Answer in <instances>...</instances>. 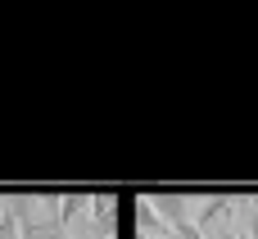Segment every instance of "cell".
Masks as SVG:
<instances>
[{"instance_id": "6da1fadb", "label": "cell", "mask_w": 258, "mask_h": 239, "mask_svg": "<svg viewBox=\"0 0 258 239\" xmlns=\"http://www.w3.org/2000/svg\"><path fill=\"white\" fill-rule=\"evenodd\" d=\"M113 208H118V199L113 194H91V226L82 230V235L91 239H113Z\"/></svg>"}, {"instance_id": "7a4b0ae2", "label": "cell", "mask_w": 258, "mask_h": 239, "mask_svg": "<svg viewBox=\"0 0 258 239\" xmlns=\"http://www.w3.org/2000/svg\"><path fill=\"white\" fill-rule=\"evenodd\" d=\"M136 226H141V239H168V226L159 221V212H154L150 194H145V199H136Z\"/></svg>"}, {"instance_id": "3957f363", "label": "cell", "mask_w": 258, "mask_h": 239, "mask_svg": "<svg viewBox=\"0 0 258 239\" xmlns=\"http://www.w3.org/2000/svg\"><path fill=\"white\" fill-rule=\"evenodd\" d=\"M86 212H91V194H63V199L54 203V217H59L63 230H68L73 221H82Z\"/></svg>"}, {"instance_id": "277c9868", "label": "cell", "mask_w": 258, "mask_h": 239, "mask_svg": "<svg viewBox=\"0 0 258 239\" xmlns=\"http://www.w3.org/2000/svg\"><path fill=\"white\" fill-rule=\"evenodd\" d=\"M68 230L50 217H32V221H18V239H63Z\"/></svg>"}, {"instance_id": "5b68a950", "label": "cell", "mask_w": 258, "mask_h": 239, "mask_svg": "<svg viewBox=\"0 0 258 239\" xmlns=\"http://www.w3.org/2000/svg\"><path fill=\"white\" fill-rule=\"evenodd\" d=\"M0 239H18V221L0 212Z\"/></svg>"}, {"instance_id": "8992f818", "label": "cell", "mask_w": 258, "mask_h": 239, "mask_svg": "<svg viewBox=\"0 0 258 239\" xmlns=\"http://www.w3.org/2000/svg\"><path fill=\"white\" fill-rule=\"evenodd\" d=\"M63 239H91V235H63Z\"/></svg>"}, {"instance_id": "52a82bcc", "label": "cell", "mask_w": 258, "mask_h": 239, "mask_svg": "<svg viewBox=\"0 0 258 239\" xmlns=\"http://www.w3.org/2000/svg\"><path fill=\"white\" fill-rule=\"evenodd\" d=\"M249 208H254V212H258V199H249Z\"/></svg>"}]
</instances>
